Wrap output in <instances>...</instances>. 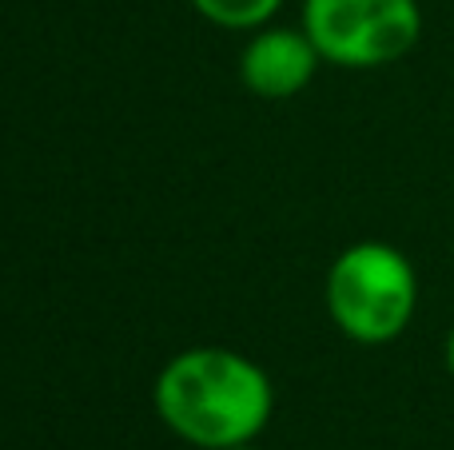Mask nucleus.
Wrapping results in <instances>:
<instances>
[{"label":"nucleus","mask_w":454,"mask_h":450,"mask_svg":"<svg viewBox=\"0 0 454 450\" xmlns=\"http://www.w3.org/2000/svg\"><path fill=\"white\" fill-rule=\"evenodd\" d=\"M447 371H450V379H454V327H450V335H447Z\"/></svg>","instance_id":"6"},{"label":"nucleus","mask_w":454,"mask_h":450,"mask_svg":"<svg viewBox=\"0 0 454 450\" xmlns=\"http://www.w3.org/2000/svg\"><path fill=\"white\" fill-rule=\"evenodd\" d=\"M279 4L283 0H192V8L220 28H263Z\"/></svg>","instance_id":"5"},{"label":"nucleus","mask_w":454,"mask_h":450,"mask_svg":"<svg viewBox=\"0 0 454 450\" xmlns=\"http://www.w3.org/2000/svg\"><path fill=\"white\" fill-rule=\"evenodd\" d=\"M231 450H255V446H251V443H247V446H231Z\"/></svg>","instance_id":"7"},{"label":"nucleus","mask_w":454,"mask_h":450,"mask_svg":"<svg viewBox=\"0 0 454 450\" xmlns=\"http://www.w3.org/2000/svg\"><path fill=\"white\" fill-rule=\"evenodd\" d=\"M323 56L303 28H259L239 56V80L263 100H291L315 80Z\"/></svg>","instance_id":"4"},{"label":"nucleus","mask_w":454,"mask_h":450,"mask_svg":"<svg viewBox=\"0 0 454 450\" xmlns=\"http://www.w3.org/2000/svg\"><path fill=\"white\" fill-rule=\"evenodd\" d=\"M156 411L176 438L200 450L255 443L271 419V379L247 355L227 347H192L156 379Z\"/></svg>","instance_id":"1"},{"label":"nucleus","mask_w":454,"mask_h":450,"mask_svg":"<svg viewBox=\"0 0 454 450\" xmlns=\"http://www.w3.org/2000/svg\"><path fill=\"white\" fill-rule=\"evenodd\" d=\"M419 307V275L391 244H355L327 271V315L347 339L379 347L399 339Z\"/></svg>","instance_id":"2"},{"label":"nucleus","mask_w":454,"mask_h":450,"mask_svg":"<svg viewBox=\"0 0 454 450\" xmlns=\"http://www.w3.org/2000/svg\"><path fill=\"white\" fill-rule=\"evenodd\" d=\"M303 32L339 68H383L423 36L419 0H303Z\"/></svg>","instance_id":"3"}]
</instances>
